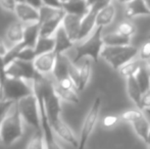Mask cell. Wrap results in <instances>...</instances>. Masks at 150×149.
<instances>
[{
	"label": "cell",
	"instance_id": "22",
	"mask_svg": "<svg viewBox=\"0 0 150 149\" xmlns=\"http://www.w3.org/2000/svg\"><path fill=\"white\" fill-rule=\"evenodd\" d=\"M115 16V8L113 4H109L105 8L98 12L96 18V27H104L108 26L112 23Z\"/></svg>",
	"mask_w": 150,
	"mask_h": 149
},
{
	"label": "cell",
	"instance_id": "15",
	"mask_svg": "<svg viewBox=\"0 0 150 149\" xmlns=\"http://www.w3.org/2000/svg\"><path fill=\"white\" fill-rule=\"evenodd\" d=\"M98 11L89 8V11L86 14L82 20L81 24V31H80V36H79V42L85 40L86 38H88L91 34L93 33V31L96 29V18Z\"/></svg>",
	"mask_w": 150,
	"mask_h": 149
},
{
	"label": "cell",
	"instance_id": "47",
	"mask_svg": "<svg viewBox=\"0 0 150 149\" xmlns=\"http://www.w3.org/2000/svg\"><path fill=\"white\" fill-rule=\"evenodd\" d=\"M18 3H23V2H25V0H16Z\"/></svg>",
	"mask_w": 150,
	"mask_h": 149
},
{
	"label": "cell",
	"instance_id": "5",
	"mask_svg": "<svg viewBox=\"0 0 150 149\" xmlns=\"http://www.w3.org/2000/svg\"><path fill=\"white\" fill-rule=\"evenodd\" d=\"M16 104L25 123L35 128L36 130L41 129L39 102L35 93L20 99L16 102Z\"/></svg>",
	"mask_w": 150,
	"mask_h": 149
},
{
	"label": "cell",
	"instance_id": "42",
	"mask_svg": "<svg viewBox=\"0 0 150 149\" xmlns=\"http://www.w3.org/2000/svg\"><path fill=\"white\" fill-rule=\"evenodd\" d=\"M86 1H87L88 6H89V7H91V6H92L93 4H95V3H96V2L98 1V0H86Z\"/></svg>",
	"mask_w": 150,
	"mask_h": 149
},
{
	"label": "cell",
	"instance_id": "43",
	"mask_svg": "<svg viewBox=\"0 0 150 149\" xmlns=\"http://www.w3.org/2000/svg\"><path fill=\"white\" fill-rule=\"evenodd\" d=\"M117 1L120 2V3H122V4H125V5H127L128 3H130L132 0H117Z\"/></svg>",
	"mask_w": 150,
	"mask_h": 149
},
{
	"label": "cell",
	"instance_id": "17",
	"mask_svg": "<svg viewBox=\"0 0 150 149\" xmlns=\"http://www.w3.org/2000/svg\"><path fill=\"white\" fill-rule=\"evenodd\" d=\"M89 6L86 0H67L62 3V9L65 13L85 16L89 11Z\"/></svg>",
	"mask_w": 150,
	"mask_h": 149
},
{
	"label": "cell",
	"instance_id": "40",
	"mask_svg": "<svg viewBox=\"0 0 150 149\" xmlns=\"http://www.w3.org/2000/svg\"><path fill=\"white\" fill-rule=\"evenodd\" d=\"M25 3L33 6V7H35L36 9H40V8L43 6L42 0H25Z\"/></svg>",
	"mask_w": 150,
	"mask_h": 149
},
{
	"label": "cell",
	"instance_id": "31",
	"mask_svg": "<svg viewBox=\"0 0 150 149\" xmlns=\"http://www.w3.org/2000/svg\"><path fill=\"white\" fill-rule=\"evenodd\" d=\"M142 117H144V113L142 112V110L140 109H129L126 110L125 112H122L120 115V119L122 121H126V123H130L132 125L134 121H138L139 119H141Z\"/></svg>",
	"mask_w": 150,
	"mask_h": 149
},
{
	"label": "cell",
	"instance_id": "30",
	"mask_svg": "<svg viewBox=\"0 0 150 149\" xmlns=\"http://www.w3.org/2000/svg\"><path fill=\"white\" fill-rule=\"evenodd\" d=\"M26 149H46L45 148V141H44V136L42 133V130H37L30 141L27 144Z\"/></svg>",
	"mask_w": 150,
	"mask_h": 149
},
{
	"label": "cell",
	"instance_id": "2",
	"mask_svg": "<svg viewBox=\"0 0 150 149\" xmlns=\"http://www.w3.org/2000/svg\"><path fill=\"white\" fill-rule=\"evenodd\" d=\"M23 119L18 112L16 104L12 106L9 112L3 117L1 121V143L3 145L10 146L22 138L24 134Z\"/></svg>",
	"mask_w": 150,
	"mask_h": 149
},
{
	"label": "cell",
	"instance_id": "38",
	"mask_svg": "<svg viewBox=\"0 0 150 149\" xmlns=\"http://www.w3.org/2000/svg\"><path fill=\"white\" fill-rule=\"evenodd\" d=\"M43 5L50 6V7L54 8H62V2H60L59 0H42Z\"/></svg>",
	"mask_w": 150,
	"mask_h": 149
},
{
	"label": "cell",
	"instance_id": "34",
	"mask_svg": "<svg viewBox=\"0 0 150 149\" xmlns=\"http://www.w3.org/2000/svg\"><path fill=\"white\" fill-rule=\"evenodd\" d=\"M16 102L10 101V100L0 99V119H2L12 108Z\"/></svg>",
	"mask_w": 150,
	"mask_h": 149
},
{
	"label": "cell",
	"instance_id": "19",
	"mask_svg": "<svg viewBox=\"0 0 150 149\" xmlns=\"http://www.w3.org/2000/svg\"><path fill=\"white\" fill-rule=\"evenodd\" d=\"M40 37V24L35 23V24L25 25V33L24 39L21 44L23 47H34L37 43L38 39Z\"/></svg>",
	"mask_w": 150,
	"mask_h": 149
},
{
	"label": "cell",
	"instance_id": "33",
	"mask_svg": "<svg viewBox=\"0 0 150 149\" xmlns=\"http://www.w3.org/2000/svg\"><path fill=\"white\" fill-rule=\"evenodd\" d=\"M139 59L143 61L150 60V40H147L143 43L141 48L139 49Z\"/></svg>",
	"mask_w": 150,
	"mask_h": 149
},
{
	"label": "cell",
	"instance_id": "10",
	"mask_svg": "<svg viewBox=\"0 0 150 149\" xmlns=\"http://www.w3.org/2000/svg\"><path fill=\"white\" fill-rule=\"evenodd\" d=\"M13 12L18 18V20L24 25L39 23V9H36L35 7L25 2L16 4Z\"/></svg>",
	"mask_w": 150,
	"mask_h": 149
},
{
	"label": "cell",
	"instance_id": "49",
	"mask_svg": "<svg viewBox=\"0 0 150 149\" xmlns=\"http://www.w3.org/2000/svg\"><path fill=\"white\" fill-rule=\"evenodd\" d=\"M59 1H60V2H62V3H63V2H65V1H67V0H59Z\"/></svg>",
	"mask_w": 150,
	"mask_h": 149
},
{
	"label": "cell",
	"instance_id": "9",
	"mask_svg": "<svg viewBox=\"0 0 150 149\" xmlns=\"http://www.w3.org/2000/svg\"><path fill=\"white\" fill-rule=\"evenodd\" d=\"M56 56L57 55L54 51L38 55L34 60V66H35L36 72L42 76L51 75L55 66Z\"/></svg>",
	"mask_w": 150,
	"mask_h": 149
},
{
	"label": "cell",
	"instance_id": "7",
	"mask_svg": "<svg viewBox=\"0 0 150 149\" xmlns=\"http://www.w3.org/2000/svg\"><path fill=\"white\" fill-rule=\"evenodd\" d=\"M6 75L10 78H16V79L33 82L38 73L35 70L34 62L16 59L6 66Z\"/></svg>",
	"mask_w": 150,
	"mask_h": 149
},
{
	"label": "cell",
	"instance_id": "23",
	"mask_svg": "<svg viewBox=\"0 0 150 149\" xmlns=\"http://www.w3.org/2000/svg\"><path fill=\"white\" fill-rule=\"evenodd\" d=\"M91 58H84L82 64L79 66L80 70V86L78 91H82L86 88L89 83V80L92 74V66H91Z\"/></svg>",
	"mask_w": 150,
	"mask_h": 149
},
{
	"label": "cell",
	"instance_id": "39",
	"mask_svg": "<svg viewBox=\"0 0 150 149\" xmlns=\"http://www.w3.org/2000/svg\"><path fill=\"white\" fill-rule=\"evenodd\" d=\"M142 107L143 109H150V90L142 95Z\"/></svg>",
	"mask_w": 150,
	"mask_h": 149
},
{
	"label": "cell",
	"instance_id": "11",
	"mask_svg": "<svg viewBox=\"0 0 150 149\" xmlns=\"http://www.w3.org/2000/svg\"><path fill=\"white\" fill-rule=\"evenodd\" d=\"M84 16H75V14L71 13H65L64 18H63L62 24L61 26L65 30L67 34L71 38L73 42L76 44L79 42V36H80V31H81V24L82 20Z\"/></svg>",
	"mask_w": 150,
	"mask_h": 149
},
{
	"label": "cell",
	"instance_id": "50",
	"mask_svg": "<svg viewBox=\"0 0 150 149\" xmlns=\"http://www.w3.org/2000/svg\"><path fill=\"white\" fill-rule=\"evenodd\" d=\"M148 40H150V33H149V35H148Z\"/></svg>",
	"mask_w": 150,
	"mask_h": 149
},
{
	"label": "cell",
	"instance_id": "29",
	"mask_svg": "<svg viewBox=\"0 0 150 149\" xmlns=\"http://www.w3.org/2000/svg\"><path fill=\"white\" fill-rule=\"evenodd\" d=\"M115 32H117L119 34L122 35V36L131 39V38L136 34V26L132 22H130V20H124V22L120 23L117 25V29H115Z\"/></svg>",
	"mask_w": 150,
	"mask_h": 149
},
{
	"label": "cell",
	"instance_id": "12",
	"mask_svg": "<svg viewBox=\"0 0 150 149\" xmlns=\"http://www.w3.org/2000/svg\"><path fill=\"white\" fill-rule=\"evenodd\" d=\"M65 16V11L60 9L57 13L51 18L45 20V22L40 24V36L42 37H53L56 31L62 24L63 18Z\"/></svg>",
	"mask_w": 150,
	"mask_h": 149
},
{
	"label": "cell",
	"instance_id": "26",
	"mask_svg": "<svg viewBox=\"0 0 150 149\" xmlns=\"http://www.w3.org/2000/svg\"><path fill=\"white\" fill-rule=\"evenodd\" d=\"M103 42H104L105 46H122L130 45L131 39L122 36L115 31L112 33L103 35Z\"/></svg>",
	"mask_w": 150,
	"mask_h": 149
},
{
	"label": "cell",
	"instance_id": "6",
	"mask_svg": "<svg viewBox=\"0 0 150 149\" xmlns=\"http://www.w3.org/2000/svg\"><path fill=\"white\" fill-rule=\"evenodd\" d=\"M101 108V98L96 97L94 102L91 105L89 112H87L85 117V119L83 121V125L81 128V133H80L79 138V147L78 149H85L86 145L88 143L91 134L93 133L95 126L97 124L99 117V113H100Z\"/></svg>",
	"mask_w": 150,
	"mask_h": 149
},
{
	"label": "cell",
	"instance_id": "3",
	"mask_svg": "<svg viewBox=\"0 0 150 149\" xmlns=\"http://www.w3.org/2000/svg\"><path fill=\"white\" fill-rule=\"evenodd\" d=\"M139 54V49L133 45L104 46L101 52V57L115 71L122 66L134 60Z\"/></svg>",
	"mask_w": 150,
	"mask_h": 149
},
{
	"label": "cell",
	"instance_id": "45",
	"mask_svg": "<svg viewBox=\"0 0 150 149\" xmlns=\"http://www.w3.org/2000/svg\"><path fill=\"white\" fill-rule=\"evenodd\" d=\"M2 119H0V130H1V121H2ZM0 143H1V132H0Z\"/></svg>",
	"mask_w": 150,
	"mask_h": 149
},
{
	"label": "cell",
	"instance_id": "18",
	"mask_svg": "<svg viewBox=\"0 0 150 149\" xmlns=\"http://www.w3.org/2000/svg\"><path fill=\"white\" fill-rule=\"evenodd\" d=\"M71 64V59L67 57L65 54H57L55 66H54L53 73H52V75L54 77V81H59L63 78L69 77V70Z\"/></svg>",
	"mask_w": 150,
	"mask_h": 149
},
{
	"label": "cell",
	"instance_id": "13",
	"mask_svg": "<svg viewBox=\"0 0 150 149\" xmlns=\"http://www.w3.org/2000/svg\"><path fill=\"white\" fill-rule=\"evenodd\" d=\"M144 16H150V9L145 0H132L125 6V16L128 20Z\"/></svg>",
	"mask_w": 150,
	"mask_h": 149
},
{
	"label": "cell",
	"instance_id": "35",
	"mask_svg": "<svg viewBox=\"0 0 150 149\" xmlns=\"http://www.w3.org/2000/svg\"><path fill=\"white\" fill-rule=\"evenodd\" d=\"M54 82H55V83L57 84L59 87L63 88V89H74V90H77L75 83H74V81L69 77L63 78V79L59 80V81H54ZM77 91H78V90H77Z\"/></svg>",
	"mask_w": 150,
	"mask_h": 149
},
{
	"label": "cell",
	"instance_id": "48",
	"mask_svg": "<svg viewBox=\"0 0 150 149\" xmlns=\"http://www.w3.org/2000/svg\"><path fill=\"white\" fill-rule=\"evenodd\" d=\"M146 144H150V133H149V137H148V141H147Z\"/></svg>",
	"mask_w": 150,
	"mask_h": 149
},
{
	"label": "cell",
	"instance_id": "24",
	"mask_svg": "<svg viewBox=\"0 0 150 149\" xmlns=\"http://www.w3.org/2000/svg\"><path fill=\"white\" fill-rule=\"evenodd\" d=\"M54 90H55L56 94L58 97L60 98L62 101L69 102V103L78 104L80 102V98L78 95V91L74 89H63V88L59 87L55 82L53 81Z\"/></svg>",
	"mask_w": 150,
	"mask_h": 149
},
{
	"label": "cell",
	"instance_id": "25",
	"mask_svg": "<svg viewBox=\"0 0 150 149\" xmlns=\"http://www.w3.org/2000/svg\"><path fill=\"white\" fill-rule=\"evenodd\" d=\"M54 48H55V39H54V37L40 36L35 45V50L37 55L52 52L54 51Z\"/></svg>",
	"mask_w": 150,
	"mask_h": 149
},
{
	"label": "cell",
	"instance_id": "41",
	"mask_svg": "<svg viewBox=\"0 0 150 149\" xmlns=\"http://www.w3.org/2000/svg\"><path fill=\"white\" fill-rule=\"evenodd\" d=\"M7 51H8V48L6 46L5 42H4V40H2L0 38V56H5Z\"/></svg>",
	"mask_w": 150,
	"mask_h": 149
},
{
	"label": "cell",
	"instance_id": "28",
	"mask_svg": "<svg viewBox=\"0 0 150 149\" xmlns=\"http://www.w3.org/2000/svg\"><path fill=\"white\" fill-rule=\"evenodd\" d=\"M135 79H136L139 88L143 94L150 90V76L146 68V64H143L140 70L137 72V74L135 75Z\"/></svg>",
	"mask_w": 150,
	"mask_h": 149
},
{
	"label": "cell",
	"instance_id": "36",
	"mask_svg": "<svg viewBox=\"0 0 150 149\" xmlns=\"http://www.w3.org/2000/svg\"><path fill=\"white\" fill-rule=\"evenodd\" d=\"M120 119V117H117V115H106L102 119V125L105 128H112L117 125Z\"/></svg>",
	"mask_w": 150,
	"mask_h": 149
},
{
	"label": "cell",
	"instance_id": "16",
	"mask_svg": "<svg viewBox=\"0 0 150 149\" xmlns=\"http://www.w3.org/2000/svg\"><path fill=\"white\" fill-rule=\"evenodd\" d=\"M126 87L127 92L130 97V99L133 101V103L136 105V107L140 110H143L142 107V95L143 93L141 92L139 85L137 83L135 77H130L126 79Z\"/></svg>",
	"mask_w": 150,
	"mask_h": 149
},
{
	"label": "cell",
	"instance_id": "27",
	"mask_svg": "<svg viewBox=\"0 0 150 149\" xmlns=\"http://www.w3.org/2000/svg\"><path fill=\"white\" fill-rule=\"evenodd\" d=\"M144 64L145 62L141 59H134V60H132V61L126 64L125 66H122L119 70V73L120 76H122V77L125 78V79L130 78V77H135L137 72L140 70V68Z\"/></svg>",
	"mask_w": 150,
	"mask_h": 149
},
{
	"label": "cell",
	"instance_id": "32",
	"mask_svg": "<svg viewBox=\"0 0 150 149\" xmlns=\"http://www.w3.org/2000/svg\"><path fill=\"white\" fill-rule=\"evenodd\" d=\"M37 53L34 47H25L20 51L16 59L24 60V61H29V62H34V60L37 57Z\"/></svg>",
	"mask_w": 150,
	"mask_h": 149
},
{
	"label": "cell",
	"instance_id": "8",
	"mask_svg": "<svg viewBox=\"0 0 150 149\" xmlns=\"http://www.w3.org/2000/svg\"><path fill=\"white\" fill-rule=\"evenodd\" d=\"M50 126H51L55 135H57L61 140L69 143L73 147L78 149V147H79V139L76 137L75 133L69 127V125L61 119V117H58V119L50 121Z\"/></svg>",
	"mask_w": 150,
	"mask_h": 149
},
{
	"label": "cell",
	"instance_id": "14",
	"mask_svg": "<svg viewBox=\"0 0 150 149\" xmlns=\"http://www.w3.org/2000/svg\"><path fill=\"white\" fill-rule=\"evenodd\" d=\"M54 39H55V48H54V52L55 54H64L67 50L71 49L75 47L76 43L71 40L69 35L67 34L65 30L63 29L62 26L58 28L56 33L54 34Z\"/></svg>",
	"mask_w": 150,
	"mask_h": 149
},
{
	"label": "cell",
	"instance_id": "51",
	"mask_svg": "<svg viewBox=\"0 0 150 149\" xmlns=\"http://www.w3.org/2000/svg\"><path fill=\"white\" fill-rule=\"evenodd\" d=\"M147 145H148V149H150V144H147Z\"/></svg>",
	"mask_w": 150,
	"mask_h": 149
},
{
	"label": "cell",
	"instance_id": "1",
	"mask_svg": "<svg viewBox=\"0 0 150 149\" xmlns=\"http://www.w3.org/2000/svg\"><path fill=\"white\" fill-rule=\"evenodd\" d=\"M103 29L102 27H96L89 37L75 45V56L71 59L74 64H78L84 58H91L94 62H98L105 46L103 42Z\"/></svg>",
	"mask_w": 150,
	"mask_h": 149
},
{
	"label": "cell",
	"instance_id": "46",
	"mask_svg": "<svg viewBox=\"0 0 150 149\" xmlns=\"http://www.w3.org/2000/svg\"><path fill=\"white\" fill-rule=\"evenodd\" d=\"M146 1V4H147V6L149 7V9H150V0H145Z\"/></svg>",
	"mask_w": 150,
	"mask_h": 149
},
{
	"label": "cell",
	"instance_id": "44",
	"mask_svg": "<svg viewBox=\"0 0 150 149\" xmlns=\"http://www.w3.org/2000/svg\"><path fill=\"white\" fill-rule=\"evenodd\" d=\"M146 68H147V71H148V74L150 76V62H147L146 64Z\"/></svg>",
	"mask_w": 150,
	"mask_h": 149
},
{
	"label": "cell",
	"instance_id": "21",
	"mask_svg": "<svg viewBox=\"0 0 150 149\" xmlns=\"http://www.w3.org/2000/svg\"><path fill=\"white\" fill-rule=\"evenodd\" d=\"M132 127L134 129L135 133L137 134L139 138L141 140L147 143L150 133V121L147 119L146 117H142L141 119H139L138 121H134L132 124Z\"/></svg>",
	"mask_w": 150,
	"mask_h": 149
},
{
	"label": "cell",
	"instance_id": "4",
	"mask_svg": "<svg viewBox=\"0 0 150 149\" xmlns=\"http://www.w3.org/2000/svg\"><path fill=\"white\" fill-rule=\"evenodd\" d=\"M34 93L33 83L23 79L7 77L0 92V99L16 102Z\"/></svg>",
	"mask_w": 150,
	"mask_h": 149
},
{
	"label": "cell",
	"instance_id": "20",
	"mask_svg": "<svg viewBox=\"0 0 150 149\" xmlns=\"http://www.w3.org/2000/svg\"><path fill=\"white\" fill-rule=\"evenodd\" d=\"M24 33H25V25L21 23L20 20L13 22L8 26L6 30V40L13 45L20 44L23 42L24 39Z\"/></svg>",
	"mask_w": 150,
	"mask_h": 149
},
{
	"label": "cell",
	"instance_id": "37",
	"mask_svg": "<svg viewBox=\"0 0 150 149\" xmlns=\"http://www.w3.org/2000/svg\"><path fill=\"white\" fill-rule=\"evenodd\" d=\"M18 2L16 0H0V6L3 8L4 10L13 12L16 9V6Z\"/></svg>",
	"mask_w": 150,
	"mask_h": 149
}]
</instances>
